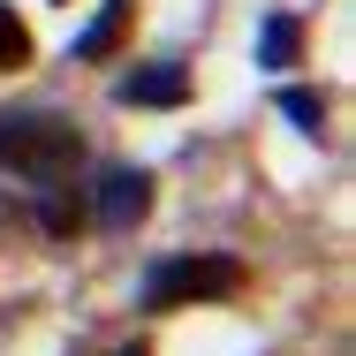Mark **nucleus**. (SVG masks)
<instances>
[{"mask_svg": "<svg viewBox=\"0 0 356 356\" xmlns=\"http://www.w3.org/2000/svg\"><path fill=\"white\" fill-rule=\"evenodd\" d=\"M76 159H83L76 122H61V114H0V167H8V175L61 182Z\"/></svg>", "mask_w": 356, "mask_h": 356, "instance_id": "nucleus-1", "label": "nucleus"}, {"mask_svg": "<svg viewBox=\"0 0 356 356\" xmlns=\"http://www.w3.org/2000/svg\"><path fill=\"white\" fill-rule=\"evenodd\" d=\"M243 288V258L227 250H197V258H159L144 273V303L175 311V303H205V296H235Z\"/></svg>", "mask_w": 356, "mask_h": 356, "instance_id": "nucleus-2", "label": "nucleus"}, {"mask_svg": "<svg viewBox=\"0 0 356 356\" xmlns=\"http://www.w3.org/2000/svg\"><path fill=\"white\" fill-rule=\"evenodd\" d=\"M83 213L99 220V227H137L152 213V175L144 167H106L99 182H91V205Z\"/></svg>", "mask_w": 356, "mask_h": 356, "instance_id": "nucleus-3", "label": "nucleus"}, {"mask_svg": "<svg viewBox=\"0 0 356 356\" xmlns=\"http://www.w3.org/2000/svg\"><path fill=\"white\" fill-rule=\"evenodd\" d=\"M114 99L122 106H182L190 99V69L182 61H144V69H129L114 83Z\"/></svg>", "mask_w": 356, "mask_h": 356, "instance_id": "nucleus-4", "label": "nucleus"}, {"mask_svg": "<svg viewBox=\"0 0 356 356\" xmlns=\"http://www.w3.org/2000/svg\"><path fill=\"white\" fill-rule=\"evenodd\" d=\"M129 15H137V0H106V8L91 15V31L76 38V61H106V54H114V38L129 31Z\"/></svg>", "mask_w": 356, "mask_h": 356, "instance_id": "nucleus-5", "label": "nucleus"}, {"mask_svg": "<svg viewBox=\"0 0 356 356\" xmlns=\"http://www.w3.org/2000/svg\"><path fill=\"white\" fill-rule=\"evenodd\" d=\"M31 213H38V227H46V235H76V227H83V197H76L69 182H46V190H38V205H31Z\"/></svg>", "mask_w": 356, "mask_h": 356, "instance_id": "nucleus-6", "label": "nucleus"}, {"mask_svg": "<svg viewBox=\"0 0 356 356\" xmlns=\"http://www.w3.org/2000/svg\"><path fill=\"white\" fill-rule=\"evenodd\" d=\"M296 54H303L296 15H266V31H258V61H266V69H296Z\"/></svg>", "mask_w": 356, "mask_h": 356, "instance_id": "nucleus-7", "label": "nucleus"}, {"mask_svg": "<svg viewBox=\"0 0 356 356\" xmlns=\"http://www.w3.org/2000/svg\"><path fill=\"white\" fill-rule=\"evenodd\" d=\"M281 114L296 122V129H311V137L326 129V99H318V91H281Z\"/></svg>", "mask_w": 356, "mask_h": 356, "instance_id": "nucleus-8", "label": "nucleus"}, {"mask_svg": "<svg viewBox=\"0 0 356 356\" xmlns=\"http://www.w3.org/2000/svg\"><path fill=\"white\" fill-rule=\"evenodd\" d=\"M31 61V31L15 23V8H0V69H23Z\"/></svg>", "mask_w": 356, "mask_h": 356, "instance_id": "nucleus-9", "label": "nucleus"}, {"mask_svg": "<svg viewBox=\"0 0 356 356\" xmlns=\"http://www.w3.org/2000/svg\"><path fill=\"white\" fill-rule=\"evenodd\" d=\"M114 356H144V349H114Z\"/></svg>", "mask_w": 356, "mask_h": 356, "instance_id": "nucleus-10", "label": "nucleus"}]
</instances>
